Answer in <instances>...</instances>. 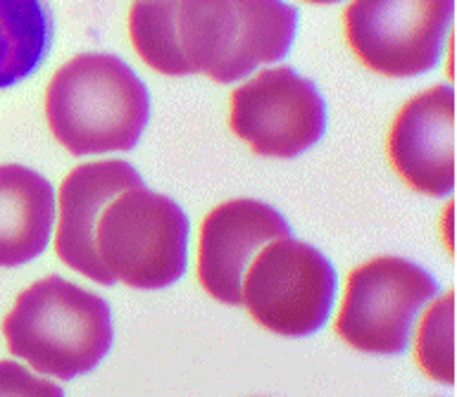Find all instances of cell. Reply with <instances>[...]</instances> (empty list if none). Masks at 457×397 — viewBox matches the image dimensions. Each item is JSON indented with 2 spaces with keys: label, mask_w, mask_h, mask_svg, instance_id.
I'll return each mask as SVG.
<instances>
[{
  "label": "cell",
  "mask_w": 457,
  "mask_h": 397,
  "mask_svg": "<svg viewBox=\"0 0 457 397\" xmlns=\"http://www.w3.org/2000/svg\"><path fill=\"white\" fill-rule=\"evenodd\" d=\"M291 236V227L267 203L236 198L221 203L200 227L198 281L210 298L241 305L243 277L253 257L271 241Z\"/></svg>",
  "instance_id": "cell-10"
},
{
  "label": "cell",
  "mask_w": 457,
  "mask_h": 397,
  "mask_svg": "<svg viewBox=\"0 0 457 397\" xmlns=\"http://www.w3.org/2000/svg\"><path fill=\"white\" fill-rule=\"evenodd\" d=\"M228 124L255 155L291 160L320 143L327 105L310 79L293 67H274L231 93Z\"/></svg>",
  "instance_id": "cell-8"
},
{
  "label": "cell",
  "mask_w": 457,
  "mask_h": 397,
  "mask_svg": "<svg viewBox=\"0 0 457 397\" xmlns=\"http://www.w3.org/2000/svg\"><path fill=\"white\" fill-rule=\"evenodd\" d=\"M55 191L38 171L0 164V267H21L48 248Z\"/></svg>",
  "instance_id": "cell-12"
},
{
  "label": "cell",
  "mask_w": 457,
  "mask_h": 397,
  "mask_svg": "<svg viewBox=\"0 0 457 397\" xmlns=\"http://www.w3.org/2000/svg\"><path fill=\"white\" fill-rule=\"evenodd\" d=\"M295 29L298 10L284 0H138L129 12V36L150 70L217 84L278 62Z\"/></svg>",
  "instance_id": "cell-1"
},
{
  "label": "cell",
  "mask_w": 457,
  "mask_h": 397,
  "mask_svg": "<svg viewBox=\"0 0 457 397\" xmlns=\"http://www.w3.org/2000/svg\"><path fill=\"white\" fill-rule=\"evenodd\" d=\"M453 302L455 293L448 291L441 300H436L424 314L420 331H417V364L421 371L434 381L453 385L455 369H453Z\"/></svg>",
  "instance_id": "cell-14"
},
{
  "label": "cell",
  "mask_w": 457,
  "mask_h": 397,
  "mask_svg": "<svg viewBox=\"0 0 457 397\" xmlns=\"http://www.w3.org/2000/svg\"><path fill=\"white\" fill-rule=\"evenodd\" d=\"M14 357L60 381L84 376L112 348V312L105 298L62 277L29 285L3 319Z\"/></svg>",
  "instance_id": "cell-3"
},
{
  "label": "cell",
  "mask_w": 457,
  "mask_h": 397,
  "mask_svg": "<svg viewBox=\"0 0 457 397\" xmlns=\"http://www.w3.org/2000/svg\"><path fill=\"white\" fill-rule=\"evenodd\" d=\"M55 38L48 0H0V88L31 77Z\"/></svg>",
  "instance_id": "cell-13"
},
{
  "label": "cell",
  "mask_w": 457,
  "mask_h": 397,
  "mask_svg": "<svg viewBox=\"0 0 457 397\" xmlns=\"http://www.w3.org/2000/svg\"><path fill=\"white\" fill-rule=\"evenodd\" d=\"M305 3H312V5H334V3H341V0H305Z\"/></svg>",
  "instance_id": "cell-16"
},
{
  "label": "cell",
  "mask_w": 457,
  "mask_h": 397,
  "mask_svg": "<svg viewBox=\"0 0 457 397\" xmlns=\"http://www.w3.org/2000/svg\"><path fill=\"white\" fill-rule=\"evenodd\" d=\"M388 160L412 191L431 198L455 186V91L431 86L400 107L388 131Z\"/></svg>",
  "instance_id": "cell-9"
},
{
  "label": "cell",
  "mask_w": 457,
  "mask_h": 397,
  "mask_svg": "<svg viewBox=\"0 0 457 397\" xmlns=\"http://www.w3.org/2000/svg\"><path fill=\"white\" fill-rule=\"evenodd\" d=\"M50 134L71 155L134 150L150 120V93L124 60L81 53L62 64L46 91Z\"/></svg>",
  "instance_id": "cell-2"
},
{
  "label": "cell",
  "mask_w": 457,
  "mask_h": 397,
  "mask_svg": "<svg viewBox=\"0 0 457 397\" xmlns=\"http://www.w3.org/2000/svg\"><path fill=\"white\" fill-rule=\"evenodd\" d=\"M455 0H353L343 12L345 41L381 77L412 79L441 62Z\"/></svg>",
  "instance_id": "cell-7"
},
{
  "label": "cell",
  "mask_w": 457,
  "mask_h": 397,
  "mask_svg": "<svg viewBox=\"0 0 457 397\" xmlns=\"http://www.w3.org/2000/svg\"><path fill=\"white\" fill-rule=\"evenodd\" d=\"M188 231V217L174 200L134 186L100 214L96 255L112 284L157 291L184 277Z\"/></svg>",
  "instance_id": "cell-4"
},
{
  "label": "cell",
  "mask_w": 457,
  "mask_h": 397,
  "mask_svg": "<svg viewBox=\"0 0 457 397\" xmlns=\"http://www.w3.org/2000/svg\"><path fill=\"white\" fill-rule=\"evenodd\" d=\"M141 174L124 160L81 164L60 186V224L55 252L70 269L96 284L112 285L96 255V228L100 214L114 195L141 186Z\"/></svg>",
  "instance_id": "cell-11"
},
{
  "label": "cell",
  "mask_w": 457,
  "mask_h": 397,
  "mask_svg": "<svg viewBox=\"0 0 457 397\" xmlns=\"http://www.w3.org/2000/svg\"><path fill=\"white\" fill-rule=\"evenodd\" d=\"M336 269L320 250L291 236L267 243L243 277L241 305L262 328L303 338L328 321Z\"/></svg>",
  "instance_id": "cell-5"
},
{
  "label": "cell",
  "mask_w": 457,
  "mask_h": 397,
  "mask_svg": "<svg viewBox=\"0 0 457 397\" xmlns=\"http://www.w3.org/2000/svg\"><path fill=\"white\" fill-rule=\"evenodd\" d=\"M438 295V281L403 257H374L350 271L336 334L367 355H400L414 317Z\"/></svg>",
  "instance_id": "cell-6"
},
{
  "label": "cell",
  "mask_w": 457,
  "mask_h": 397,
  "mask_svg": "<svg viewBox=\"0 0 457 397\" xmlns=\"http://www.w3.org/2000/svg\"><path fill=\"white\" fill-rule=\"evenodd\" d=\"M57 385L31 376L12 362H0V395H60Z\"/></svg>",
  "instance_id": "cell-15"
}]
</instances>
